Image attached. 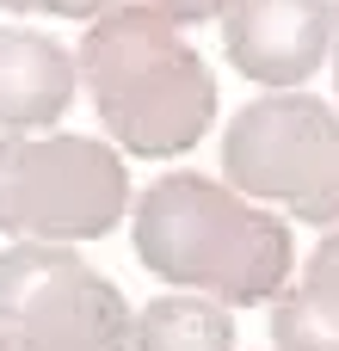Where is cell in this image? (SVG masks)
Returning <instances> with one entry per match:
<instances>
[{"label": "cell", "instance_id": "1", "mask_svg": "<svg viewBox=\"0 0 339 351\" xmlns=\"http://www.w3.org/2000/svg\"><path fill=\"white\" fill-rule=\"evenodd\" d=\"M136 259L222 308L290 290V228L210 173H167L136 197Z\"/></svg>", "mask_w": 339, "mask_h": 351}, {"label": "cell", "instance_id": "2", "mask_svg": "<svg viewBox=\"0 0 339 351\" xmlns=\"http://www.w3.org/2000/svg\"><path fill=\"white\" fill-rule=\"evenodd\" d=\"M80 80L124 154L167 160L204 142L216 80L161 6H111L80 37Z\"/></svg>", "mask_w": 339, "mask_h": 351}, {"label": "cell", "instance_id": "3", "mask_svg": "<svg viewBox=\"0 0 339 351\" xmlns=\"http://www.w3.org/2000/svg\"><path fill=\"white\" fill-rule=\"evenodd\" d=\"M130 210V173L99 136H0V234L99 241Z\"/></svg>", "mask_w": 339, "mask_h": 351}, {"label": "cell", "instance_id": "4", "mask_svg": "<svg viewBox=\"0 0 339 351\" xmlns=\"http://www.w3.org/2000/svg\"><path fill=\"white\" fill-rule=\"evenodd\" d=\"M222 179L309 228H339V111L296 86L241 105L222 136Z\"/></svg>", "mask_w": 339, "mask_h": 351}, {"label": "cell", "instance_id": "5", "mask_svg": "<svg viewBox=\"0 0 339 351\" xmlns=\"http://www.w3.org/2000/svg\"><path fill=\"white\" fill-rule=\"evenodd\" d=\"M0 327L19 351H136L124 290L49 241H12L0 253Z\"/></svg>", "mask_w": 339, "mask_h": 351}, {"label": "cell", "instance_id": "6", "mask_svg": "<svg viewBox=\"0 0 339 351\" xmlns=\"http://www.w3.org/2000/svg\"><path fill=\"white\" fill-rule=\"evenodd\" d=\"M334 0H235L222 12V43L247 80L290 93L334 56Z\"/></svg>", "mask_w": 339, "mask_h": 351}, {"label": "cell", "instance_id": "7", "mask_svg": "<svg viewBox=\"0 0 339 351\" xmlns=\"http://www.w3.org/2000/svg\"><path fill=\"white\" fill-rule=\"evenodd\" d=\"M80 56L43 31H0V130H49L74 105Z\"/></svg>", "mask_w": 339, "mask_h": 351}, {"label": "cell", "instance_id": "8", "mask_svg": "<svg viewBox=\"0 0 339 351\" xmlns=\"http://www.w3.org/2000/svg\"><path fill=\"white\" fill-rule=\"evenodd\" d=\"M278 351H339V228L321 234L309 253V271L278 296L272 308Z\"/></svg>", "mask_w": 339, "mask_h": 351}, {"label": "cell", "instance_id": "9", "mask_svg": "<svg viewBox=\"0 0 339 351\" xmlns=\"http://www.w3.org/2000/svg\"><path fill=\"white\" fill-rule=\"evenodd\" d=\"M136 351H235V321L210 296H154L136 315Z\"/></svg>", "mask_w": 339, "mask_h": 351}, {"label": "cell", "instance_id": "10", "mask_svg": "<svg viewBox=\"0 0 339 351\" xmlns=\"http://www.w3.org/2000/svg\"><path fill=\"white\" fill-rule=\"evenodd\" d=\"M6 12H56V19H99L117 0H0Z\"/></svg>", "mask_w": 339, "mask_h": 351}, {"label": "cell", "instance_id": "11", "mask_svg": "<svg viewBox=\"0 0 339 351\" xmlns=\"http://www.w3.org/2000/svg\"><path fill=\"white\" fill-rule=\"evenodd\" d=\"M148 6H161L173 25H204V19H216V12H229L235 0H148Z\"/></svg>", "mask_w": 339, "mask_h": 351}, {"label": "cell", "instance_id": "12", "mask_svg": "<svg viewBox=\"0 0 339 351\" xmlns=\"http://www.w3.org/2000/svg\"><path fill=\"white\" fill-rule=\"evenodd\" d=\"M339 6V0H334ZM334 93H339V19H334Z\"/></svg>", "mask_w": 339, "mask_h": 351}, {"label": "cell", "instance_id": "13", "mask_svg": "<svg viewBox=\"0 0 339 351\" xmlns=\"http://www.w3.org/2000/svg\"><path fill=\"white\" fill-rule=\"evenodd\" d=\"M0 351H19V339H12V333H6V327H0Z\"/></svg>", "mask_w": 339, "mask_h": 351}]
</instances>
